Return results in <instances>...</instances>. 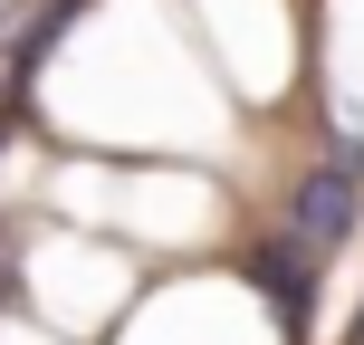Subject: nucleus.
<instances>
[{
  "label": "nucleus",
  "instance_id": "nucleus-1",
  "mask_svg": "<svg viewBox=\"0 0 364 345\" xmlns=\"http://www.w3.org/2000/svg\"><path fill=\"white\" fill-rule=\"evenodd\" d=\"M134 345H269V327L250 317L240 288H201V297H164Z\"/></svg>",
  "mask_w": 364,
  "mask_h": 345
},
{
  "label": "nucleus",
  "instance_id": "nucleus-2",
  "mask_svg": "<svg viewBox=\"0 0 364 345\" xmlns=\"http://www.w3.org/2000/svg\"><path fill=\"white\" fill-rule=\"evenodd\" d=\"M38 307L68 317V327H87V317H115L125 307V278H115V259H87V250H38Z\"/></svg>",
  "mask_w": 364,
  "mask_h": 345
},
{
  "label": "nucleus",
  "instance_id": "nucleus-3",
  "mask_svg": "<svg viewBox=\"0 0 364 345\" xmlns=\"http://www.w3.org/2000/svg\"><path fill=\"white\" fill-rule=\"evenodd\" d=\"M0 345H38V336H19V327H10V336H0Z\"/></svg>",
  "mask_w": 364,
  "mask_h": 345
}]
</instances>
